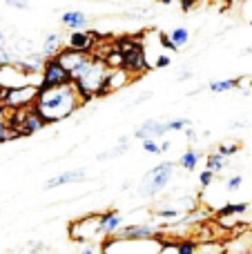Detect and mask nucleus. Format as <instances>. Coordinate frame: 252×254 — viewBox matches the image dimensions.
<instances>
[{
	"instance_id": "nucleus-33",
	"label": "nucleus",
	"mask_w": 252,
	"mask_h": 254,
	"mask_svg": "<svg viewBox=\"0 0 252 254\" xmlns=\"http://www.w3.org/2000/svg\"><path fill=\"white\" fill-rule=\"evenodd\" d=\"M192 76H194V74H192V71H190V69H188V67H183V69H181V74H179V80H186V78H192Z\"/></svg>"
},
{
	"instance_id": "nucleus-16",
	"label": "nucleus",
	"mask_w": 252,
	"mask_h": 254,
	"mask_svg": "<svg viewBox=\"0 0 252 254\" xmlns=\"http://www.w3.org/2000/svg\"><path fill=\"white\" fill-rule=\"evenodd\" d=\"M241 85V78H228V80H212L208 85V89L212 94H223V92H230V89H237Z\"/></svg>"
},
{
	"instance_id": "nucleus-6",
	"label": "nucleus",
	"mask_w": 252,
	"mask_h": 254,
	"mask_svg": "<svg viewBox=\"0 0 252 254\" xmlns=\"http://www.w3.org/2000/svg\"><path fill=\"white\" fill-rule=\"evenodd\" d=\"M36 94H38V85L36 83H27L20 87H11L4 92V98L0 105L7 107V110H18V107H29L34 105Z\"/></svg>"
},
{
	"instance_id": "nucleus-44",
	"label": "nucleus",
	"mask_w": 252,
	"mask_h": 254,
	"mask_svg": "<svg viewBox=\"0 0 252 254\" xmlns=\"http://www.w3.org/2000/svg\"><path fill=\"white\" fill-rule=\"evenodd\" d=\"M11 254H16V252H11Z\"/></svg>"
},
{
	"instance_id": "nucleus-13",
	"label": "nucleus",
	"mask_w": 252,
	"mask_h": 254,
	"mask_svg": "<svg viewBox=\"0 0 252 254\" xmlns=\"http://www.w3.org/2000/svg\"><path fill=\"white\" fill-rule=\"evenodd\" d=\"M168 134L165 129V123H159V121H145L136 131H134V138H161V136Z\"/></svg>"
},
{
	"instance_id": "nucleus-18",
	"label": "nucleus",
	"mask_w": 252,
	"mask_h": 254,
	"mask_svg": "<svg viewBox=\"0 0 252 254\" xmlns=\"http://www.w3.org/2000/svg\"><path fill=\"white\" fill-rule=\"evenodd\" d=\"M168 38L177 45V49H181L190 43V29H188V27H174V29L168 34Z\"/></svg>"
},
{
	"instance_id": "nucleus-42",
	"label": "nucleus",
	"mask_w": 252,
	"mask_h": 254,
	"mask_svg": "<svg viewBox=\"0 0 252 254\" xmlns=\"http://www.w3.org/2000/svg\"><path fill=\"white\" fill-rule=\"evenodd\" d=\"M235 254H252V250H244V252H235Z\"/></svg>"
},
{
	"instance_id": "nucleus-29",
	"label": "nucleus",
	"mask_w": 252,
	"mask_h": 254,
	"mask_svg": "<svg viewBox=\"0 0 252 254\" xmlns=\"http://www.w3.org/2000/svg\"><path fill=\"white\" fill-rule=\"evenodd\" d=\"M214 183V172H210V170H203L199 174V185L201 188H210V185Z\"/></svg>"
},
{
	"instance_id": "nucleus-27",
	"label": "nucleus",
	"mask_w": 252,
	"mask_h": 254,
	"mask_svg": "<svg viewBox=\"0 0 252 254\" xmlns=\"http://www.w3.org/2000/svg\"><path fill=\"white\" fill-rule=\"evenodd\" d=\"M241 185H244V176H241V174H235V176H230V179L226 181V190H228V192H237Z\"/></svg>"
},
{
	"instance_id": "nucleus-14",
	"label": "nucleus",
	"mask_w": 252,
	"mask_h": 254,
	"mask_svg": "<svg viewBox=\"0 0 252 254\" xmlns=\"http://www.w3.org/2000/svg\"><path fill=\"white\" fill-rule=\"evenodd\" d=\"M63 47H65V40H63V36L58 34V31H52V34L45 36L43 47H40V54H43L45 58H54Z\"/></svg>"
},
{
	"instance_id": "nucleus-34",
	"label": "nucleus",
	"mask_w": 252,
	"mask_h": 254,
	"mask_svg": "<svg viewBox=\"0 0 252 254\" xmlns=\"http://www.w3.org/2000/svg\"><path fill=\"white\" fill-rule=\"evenodd\" d=\"M147 98H152V92H145V94H141V96H138L136 101H134V105H141V103H145Z\"/></svg>"
},
{
	"instance_id": "nucleus-26",
	"label": "nucleus",
	"mask_w": 252,
	"mask_h": 254,
	"mask_svg": "<svg viewBox=\"0 0 252 254\" xmlns=\"http://www.w3.org/2000/svg\"><path fill=\"white\" fill-rule=\"evenodd\" d=\"M170 56L168 52H161L159 56H156V61H152V69H163V67H170Z\"/></svg>"
},
{
	"instance_id": "nucleus-3",
	"label": "nucleus",
	"mask_w": 252,
	"mask_h": 254,
	"mask_svg": "<svg viewBox=\"0 0 252 254\" xmlns=\"http://www.w3.org/2000/svg\"><path fill=\"white\" fill-rule=\"evenodd\" d=\"M165 241L154 239H121L116 234L101 239V254H163Z\"/></svg>"
},
{
	"instance_id": "nucleus-30",
	"label": "nucleus",
	"mask_w": 252,
	"mask_h": 254,
	"mask_svg": "<svg viewBox=\"0 0 252 254\" xmlns=\"http://www.w3.org/2000/svg\"><path fill=\"white\" fill-rule=\"evenodd\" d=\"M217 152L221 154V156H235L237 152H239V143H235V145H219L217 147Z\"/></svg>"
},
{
	"instance_id": "nucleus-40",
	"label": "nucleus",
	"mask_w": 252,
	"mask_h": 254,
	"mask_svg": "<svg viewBox=\"0 0 252 254\" xmlns=\"http://www.w3.org/2000/svg\"><path fill=\"white\" fill-rule=\"evenodd\" d=\"M83 254H98V252L94 250V248H85V250H83Z\"/></svg>"
},
{
	"instance_id": "nucleus-28",
	"label": "nucleus",
	"mask_w": 252,
	"mask_h": 254,
	"mask_svg": "<svg viewBox=\"0 0 252 254\" xmlns=\"http://www.w3.org/2000/svg\"><path fill=\"white\" fill-rule=\"evenodd\" d=\"M4 4H7L9 9H18V11H27V9H31L29 0H4Z\"/></svg>"
},
{
	"instance_id": "nucleus-43",
	"label": "nucleus",
	"mask_w": 252,
	"mask_h": 254,
	"mask_svg": "<svg viewBox=\"0 0 252 254\" xmlns=\"http://www.w3.org/2000/svg\"><path fill=\"white\" fill-rule=\"evenodd\" d=\"M27 254H34V252H27Z\"/></svg>"
},
{
	"instance_id": "nucleus-41",
	"label": "nucleus",
	"mask_w": 252,
	"mask_h": 254,
	"mask_svg": "<svg viewBox=\"0 0 252 254\" xmlns=\"http://www.w3.org/2000/svg\"><path fill=\"white\" fill-rule=\"evenodd\" d=\"M244 54H252V45H250V47H246V49H244Z\"/></svg>"
},
{
	"instance_id": "nucleus-36",
	"label": "nucleus",
	"mask_w": 252,
	"mask_h": 254,
	"mask_svg": "<svg viewBox=\"0 0 252 254\" xmlns=\"http://www.w3.org/2000/svg\"><path fill=\"white\" fill-rule=\"evenodd\" d=\"M230 127H232V129H241V127H250V125L246 123V121H235Z\"/></svg>"
},
{
	"instance_id": "nucleus-22",
	"label": "nucleus",
	"mask_w": 252,
	"mask_h": 254,
	"mask_svg": "<svg viewBox=\"0 0 252 254\" xmlns=\"http://www.w3.org/2000/svg\"><path fill=\"white\" fill-rule=\"evenodd\" d=\"M226 165H228V161H226V156H221L219 152H212L208 156V161H205V170H210V172H223L226 170Z\"/></svg>"
},
{
	"instance_id": "nucleus-1",
	"label": "nucleus",
	"mask_w": 252,
	"mask_h": 254,
	"mask_svg": "<svg viewBox=\"0 0 252 254\" xmlns=\"http://www.w3.org/2000/svg\"><path fill=\"white\" fill-rule=\"evenodd\" d=\"M80 107H85V103H83V98H80V94L76 92L74 83L38 89L36 101H34V110L38 112V116L47 125L61 123V121L69 119Z\"/></svg>"
},
{
	"instance_id": "nucleus-4",
	"label": "nucleus",
	"mask_w": 252,
	"mask_h": 254,
	"mask_svg": "<svg viewBox=\"0 0 252 254\" xmlns=\"http://www.w3.org/2000/svg\"><path fill=\"white\" fill-rule=\"evenodd\" d=\"M174 170H177V163L174 161H163L156 167H152L141 179V183H138V188H136V194L141 198H152L159 192H163L170 185V179H172Z\"/></svg>"
},
{
	"instance_id": "nucleus-31",
	"label": "nucleus",
	"mask_w": 252,
	"mask_h": 254,
	"mask_svg": "<svg viewBox=\"0 0 252 254\" xmlns=\"http://www.w3.org/2000/svg\"><path fill=\"white\" fill-rule=\"evenodd\" d=\"M143 149L147 154H161V147L156 143V138H143Z\"/></svg>"
},
{
	"instance_id": "nucleus-17",
	"label": "nucleus",
	"mask_w": 252,
	"mask_h": 254,
	"mask_svg": "<svg viewBox=\"0 0 252 254\" xmlns=\"http://www.w3.org/2000/svg\"><path fill=\"white\" fill-rule=\"evenodd\" d=\"M199 158H201V152H196V149H188V152H183V156L179 158L177 165H181L183 170H188V172H194L196 165H199Z\"/></svg>"
},
{
	"instance_id": "nucleus-19",
	"label": "nucleus",
	"mask_w": 252,
	"mask_h": 254,
	"mask_svg": "<svg viewBox=\"0 0 252 254\" xmlns=\"http://www.w3.org/2000/svg\"><path fill=\"white\" fill-rule=\"evenodd\" d=\"M129 152V145L127 140H119V145H114V147H110L107 152H101L96 156V161H110V158H116V156H123V154Z\"/></svg>"
},
{
	"instance_id": "nucleus-38",
	"label": "nucleus",
	"mask_w": 252,
	"mask_h": 254,
	"mask_svg": "<svg viewBox=\"0 0 252 254\" xmlns=\"http://www.w3.org/2000/svg\"><path fill=\"white\" fill-rule=\"evenodd\" d=\"M4 43H7V36H4V31L2 29H0V47H2V45Z\"/></svg>"
},
{
	"instance_id": "nucleus-35",
	"label": "nucleus",
	"mask_w": 252,
	"mask_h": 254,
	"mask_svg": "<svg viewBox=\"0 0 252 254\" xmlns=\"http://www.w3.org/2000/svg\"><path fill=\"white\" fill-rule=\"evenodd\" d=\"M183 131H186L188 140H196V131H194V129H192V127H186V129H183Z\"/></svg>"
},
{
	"instance_id": "nucleus-12",
	"label": "nucleus",
	"mask_w": 252,
	"mask_h": 254,
	"mask_svg": "<svg viewBox=\"0 0 252 254\" xmlns=\"http://www.w3.org/2000/svg\"><path fill=\"white\" fill-rule=\"evenodd\" d=\"M85 170H69V172H63V174L54 176L45 183V190H54V188H61V185H69V183H80L85 181Z\"/></svg>"
},
{
	"instance_id": "nucleus-39",
	"label": "nucleus",
	"mask_w": 252,
	"mask_h": 254,
	"mask_svg": "<svg viewBox=\"0 0 252 254\" xmlns=\"http://www.w3.org/2000/svg\"><path fill=\"white\" fill-rule=\"evenodd\" d=\"M159 2H161V4H165V7H170V4H174L177 0H159Z\"/></svg>"
},
{
	"instance_id": "nucleus-24",
	"label": "nucleus",
	"mask_w": 252,
	"mask_h": 254,
	"mask_svg": "<svg viewBox=\"0 0 252 254\" xmlns=\"http://www.w3.org/2000/svg\"><path fill=\"white\" fill-rule=\"evenodd\" d=\"M174 252L177 254H196V243L194 241H179L177 246H174Z\"/></svg>"
},
{
	"instance_id": "nucleus-32",
	"label": "nucleus",
	"mask_w": 252,
	"mask_h": 254,
	"mask_svg": "<svg viewBox=\"0 0 252 254\" xmlns=\"http://www.w3.org/2000/svg\"><path fill=\"white\" fill-rule=\"evenodd\" d=\"M177 2H179V7H181V11L188 13V11H192V9L199 4V0H177Z\"/></svg>"
},
{
	"instance_id": "nucleus-8",
	"label": "nucleus",
	"mask_w": 252,
	"mask_h": 254,
	"mask_svg": "<svg viewBox=\"0 0 252 254\" xmlns=\"http://www.w3.org/2000/svg\"><path fill=\"white\" fill-rule=\"evenodd\" d=\"M123 225H125L123 214H119L116 210L101 212V214H98V237H101V239L112 237V234H116L121 228H123Z\"/></svg>"
},
{
	"instance_id": "nucleus-5",
	"label": "nucleus",
	"mask_w": 252,
	"mask_h": 254,
	"mask_svg": "<svg viewBox=\"0 0 252 254\" xmlns=\"http://www.w3.org/2000/svg\"><path fill=\"white\" fill-rule=\"evenodd\" d=\"M65 83H71V78H69V71L61 65V61L56 56L45 58L43 67H40V74H38V89L58 87V85H65Z\"/></svg>"
},
{
	"instance_id": "nucleus-15",
	"label": "nucleus",
	"mask_w": 252,
	"mask_h": 254,
	"mask_svg": "<svg viewBox=\"0 0 252 254\" xmlns=\"http://www.w3.org/2000/svg\"><path fill=\"white\" fill-rule=\"evenodd\" d=\"M13 138H18V136L11 129V125H9V110L0 105V143H7V140H13Z\"/></svg>"
},
{
	"instance_id": "nucleus-25",
	"label": "nucleus",
	"mask_w": 252,
	"mask_h": 254,
	"mask_svg": "<svg viewBox=\"0 0 252 254\" xmlns=\"http://www.w3.org/2000/svg\"><path fill=\"white\" fill-rule=\"evenodd\" d=\"M159 43H161V49H163V52H172V54L181 52V49H177V45L168 38V34H159Z\"/></svg>"
},
{
	"instance_id": "nucleus-2",
	"label": "nucleus",
	"mask_w": 252,
	"mask_h": 254,
	"mask_svg": "<svg viewBox=\"0 0 252 254\" xmlns=\"http://www.w3.org/2000/svg\"><path fill=\"white\" fill-rule=\"evenodd\" d=\"M107 71H110V67L105 65V61H101V58L89 54V56L69 74L71 83H74L76 92L80 94L85 105H87L89 101H94V98H98V92H101V87L105 85Z\"/></svg>"
},
{
	"instance_id": "nucleus-7",
	"label": "nucleus",
	"mask_w": 252,
	"mask_h": 254,
	"mask_svg": "<svg viewBox=\"0 0 252 254\" xmlns=\"http://www.w3.org/2000/svg\"><path fill=\"white\" fill-rule=\"evenodd\" d=\"M69 237L78 243L98 241V214H87L83 219H76L69 225Z\"/></svg>"
},
{
	"instance_id": "nucleus-37",
	"label": "nucleus",
	"mask_w": 252,
	"mask_h": 254,
	"mask_svg": "<svg viewBox=\"0 0 252 254\" xmlns=\"http://www.w3.org/2000/svg\"><path fill=\"white\" fill-rule=\"evenodd\" d=\"M159 147H161V152H168V149H170V140H165V143H161Z\"/></svg>"
},
{
	"instance_id": "nucleus-23",
	"label": "nucleus",
	"mask_w": 252,
	"mask_h": 254,
	"mask_svg": "<svg viewBox=\"0 0 252 254\" xmlns=\"http://www.w3.org/2000/svg\"><path fill=\"white\" fill-rule=\"evenodd\" d=\"M190 125H192V121H188V119H174V121H168V123H165V129L168 131H183Z\"/></svg>"
},
{
	"instance_id": "nucleus-10",
	"label": "nucleus",
	"mask_w": 252,
	"mask_h": 254,
	"mask_svg": "<svg viewBox=\"0 0 252 254\" xmlns=\"http://www.w3.org/2000/svg\"><path fill=\"white\" fill-rule=\"evenodd\" d=\"M94 45H96V40L89 36L87 29H78V31H69V36H67L65 40V47L69 49H78V52H85L89 54L94 49Z\"/></svg>"
},
{
	"instance_id": "nucleus-21",
	"label": "nucleus",
	"mask_w": 252,
	"mask_h": 254,
	"mask_svg": "<svg viewBox=\"0 0 252 254\" xmlns=\"http://www.w3.org/2000/svg\"><path fill=\"white\" fill-rule=\"evenodd\" d=\"M248 212V203H226L217 210V216H228V214H237V216H244Z\"/></svg>"
},
{
	"instance_id": "nucleus-11",
	"label": "nucleus",
	"mask_w": 252,
	"mask_h": 254,
	"mask_svg": "<svg viewBox=\"0 0 252 254\" xmlns=\"http://www.w3.org/2000/svg\"><path fill=\"white\" fill-rule=\"evenodd\" d=\"M61 25L69 31H78V29H87L89 27V16L80 9H69V11H63L61 16Z\"/></svg>"
},
{
	"instance_id": "nucleus-9",
	"label": "nucleus",
	"mask_w": 252,
	"mask_h": 254,
	"mask_svg": "<svg viewBox=\"0 0 252 254\" xmlns=\"http://www.w3.org/2000/svg\"><path fill=\"white\" fill-rule=\"evenodd\" d=\"M161 225L154 223H136V225H123V228L116 232V237L121 239H154L161 237Z\"/></svg>"
},
{
	"instance_id": "nucleus-20",
	"label": "nucleus",
	"mask_w": 252,
	"mask_h": 254,
	"mask_svg": "<svg viewBox=\"0 0 252 254\" xmlns=\"http://www.w3.org/2000/svg\"><path fill=\"white\" fill-rule=\"evenodd\" d=\"M179 216H181V210H177V207H161V210H156L154 212V219H159V221H165L161 228H168L172 221H177Z\"/></svg>"
}]
</instances>
